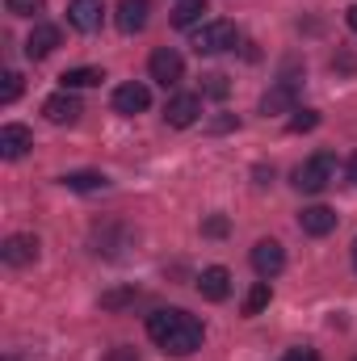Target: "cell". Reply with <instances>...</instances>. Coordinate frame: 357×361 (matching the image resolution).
Returning a JSON list of instances; mask_svg holds the SVG:
<instances>
[{"mask_svg": "<svg viewBox=\"0 0 357 361\" xmlns=\"http://www.w3.org/2000/svg\"><path fill=\"white\" fill-rule=\"evenodd\" d=\"M147 336L169 353V357H189L202 349V324L181 311V307H169V311H156L147 315Z\"/></svg>", "mask_w": 357, "mask_h": 361, "instance_id": "1", "label": "cell"}, {"mask_svg": "<svg viewBox=\"0 0 357 361\" xmlns=\"http://www.w3.org/2000/svg\"><path fill=\"white\" fill-rule=\"evenodd\" d=\"M332 177H337V156L332 152H315L307 164L294 169V189L298 193H324L332 185Z\"/></svg>", "mask_w": 357, "mask_h": 361, "instance_id": "2", "label": "cell"}, {"mask_svg": "<svg viewBox=\"0 0 357 361\" xmlns=\"http://www.w3.org/2000/svg\"><path fill=\"white\" fill-rule=\"evenodd\" d=\"M236 38H240L236 25L219 17V21H206V25L193 34V51H198V55H219V51H231Z\"/></svg>", "mask_w": 357, "mask_h": 361, "instance_id": "3", "label": "cell"}, {"mask_svg": "<svg viewBox=\"0 0 357 361\" xmlns=\"http://www.w3.org/2000/svg\"><path fill=\"white\" fill-rule=\"evenodd\" d=\"M147 72H152V80H156V85L173 89L181 76H185V59H181L173 47H160V51H152V59H147Z\"/></svg>", "mask_w": 357, "mask_h": 361, "instance_id": "4", "label": "cell"}, {"mask_svg": "<svg viewBox=\"0 0 357 361\" xmlns=\"http://www.w3.org/2000/svg\"><path fill=\"white\" fill-rule=\"evenodd\" d=\"M198 118H202V97H198V92H173V97H169V105H164V122H169V126L185 130V126H193Z\"/></svg>", "mask_w": 357, "mask_h": 361, "instance_id": "5", "label": "cell"}, {"mask_svg": "<svg viewBox=\"0 0 357 361\" xmlns=\"http://www.w3.org/2000/svg\"><path fill=\"white\" fill-rule=\"evenodd\" d=\"M42 114H47V122H55V126H72V122L85 114V105H80V97L72 89H63V92H55V97L42 101Z\"/></svg>", "mask_w": 357, "mask_h": 361, "instance_id": "6", "label": "cell"}, {"mask_svg": "<svg viewBox=\"0 0 357 361\" xmlns=\"http://www.w3.org/2000/svg\"><path fill=\"white\" fill-rule=\"evenodd\" d=\"M253 269L261 273V277H277V273L286 269V248L277 244V240H257L253 244Z\"/></svg>", "mask_w": 357, "mask_h": 361, "instance_id": "7", "label": "cell"}, {"mask_svg": "<svg viewBox=\"0 0 357 361\" xmlns=\"http://www.w3.org/2000/svg\"><path fill=\"white\" fill-rule=\"evenodd\" d=\"M147 105H152V92H147V85H139V80L114 89V109H118L122 118H135V114H143Z\"/></svg>", "mask_w": 357, "mask_h": 361, "instance_id": "8", "label": "cell"}, {"mask_svg": "<svg viewBox=\"0 0 357 361\" xmlns=\"http://www.w3.org/2000/svg\"><path fill=\"white\" fill-rule=\"evenodd\" d=\"M30 147H34V135H30V126H21V122H8V126H0V156H4V160H21Z\"/></svg>", "mask_w": 357, "mask_h": 361, "instance_id": "9", "label": "cell"}, {"mask_svg": "<svg viewBox=\"0 0 357 361\" xmlns=\"http://www.w3.org/2000/svg\"><path fill=\"white\" fill-rule=\"evenodd\" d=\"M0 257H4V265L25 269V265L38 261V240H34V235H8L4 248H0Z\"/></svg>", "mask_w": 357, "mask_h": 361, "instance_id": "10", "label": "cell"}, {"mask_svg": "<svg viewBox=\"0 0 357 361\" xmlns=\"http://www.w3.org/2000/svg\"><path fill=\"white\" fill-rule=\"evenodd\" d=\"M147 13H152V0H118L114 21H118L122 34H139L147 25Z\"/></svg>", "mask_w": 357, "mask_h": 361, "instance_id": "11", "label": "cell"}, {"mask_svg": "<svg viewBox=\"0 0 357 361\" xmlns=\"http://www.w3.org/2000/svg\"><path fill=\"white\" fill-rule=\"evenodd\" d=\"M101 13H105V4H101V0H72V4H68V21H72L80 34L101 30Z\"/></svg>", "mask_w": 357, "mask_h": 361, "instance_id": "12", "label": "cell"}, {"mask_svg": "<svg viewBox=\"0 0 357 361\" xmlns=\"http://www.w3.org/2000/svg\"><path fill=\"white\" fill-rule=\"evenodd\" d=\"M198 290H202V298L223 302L231 294V273L223 269V265H210V269H202V277H198Z\"/></svg>", "mask_w": 357, "mask_h": 361, "instance_id": "13", "label": "cell"}, {"mask_svg": "<svg viewBox=\"0 0 357 361\" xmlns=\"http://www.w3.org/2000/svg\"><path fill=\"white\" fill-rule=\"evenodd\" d=\"M55 47H59V30H55V25H47V21H42V25H34V34L25 38V55H30V59H47Z\"/></svg>", "mask_w": 357, "mask_h": 361, "instance_id": "14", "label": "cell"}, {"mask_svg": "<svg viewBox=\"0 0 357 361\" xmlns=\"http://www.w3.org/2000/svg\"><path fill=\"white\" fill-rule=\"evenodd\" d=\"M298 227H303L307 235H328V231L337 227V210H328V206H307V210L298 214Z\"/></svg>", "mask_w": 357, "mask_h": 361, "instance_id": "15", "label": "cell"}, {"mask_svg": "<svg viewBox=\"0 0 357 361\" xmlns=\"http://www.w3.org/2000/svg\"><path fill=\"white\" fill-rule=\"evenodd\" d=\"M294 109V80H282V85H273V89L261 97V114H290Z\"/></svg>", "mask_w": 357, "mask_h": 361, "instance_id": "16", "label": "cell"}, {"mask_svg": "<svg viewBox=\"0 0 357 361\" xmlns=\"http://www.w3.org/2000/svg\"><path fill=\"white\" fill-rule=\"evenodd\" d=\"M59 80H63V89L76 92V89H92V85H101L105 76H101L97 68H68V72H63Z\"/></svg>", "mask_w": 357, "mask_h": 361, "instance_id": "17", "label": "cell"}, {"mask_svg": "<svg viewBox=\"0 0 357 361\" xmlns=\"http://www.w3.org/2000/svg\"><path fill=\"white\" fill-rule=\"evenodd\" d=\"M202 13H206V0H181L177 8H173V25L177 30H189V25L202 21Z\"/></svg>", "mask_w": 357, "mask_h": 361, "instance_id": "18", "label": "cell"}, {"mask_svg": "<svg viewBox=\"0 0 357 361\" xmlns=\"http://www.w3.org/2000/svg\"><path fill=\"white\" fill-rule=\"evenodd\" d=\"M63 185H68V189H76V193H92V189H105L109 177H105V173H68Z\"/></svg>", "mask_w": 357, "mask_h": 361, "instance_id": "19", "label": "cell"}, {"mask_svg": "<svg viewBox=\"0 0 357 361\" xmlns=\"http://www.w3.org/2000/svg\"><path fill=\"white\" fill-rule=\"evenodd\" d=\"M269 307V281H257L253 290H248V298H244V315H257V311H265Z\"/></svg>", "mask_w": 357, "mask_h": 361, "instance_id": "20", "label": "cell"}, {"mask_svg": "<svg viewBox=\"0 0 357 361\" xmlns=\"http://www.w3.org/2000/svg\"><path fill=\"white\" fill-rule=\"evenodd\" d=\"M315 126H320V114H315V109H294V118H290V130H294V135L315 130Z\"/></svg>", "mask_w": 357, "mask_h": 361, "instance_id": "21", "label": "cell"}, {"mask_svg": "<svg viewBox=\"0 0 357 361\" xmlns=\"http://www.w3.org/2000/svg\"><path fill=\"white\" fill-rule=\"evenodd\" d=\"M21 97V76L17 72H4V85H0V105H13Z\"/></svg>", "mask_w": 357, "mask_h": 361, "instance_id": "22", "label": "cell"}, {"mask_svg": "<svg viewBox=\"0 0 357 361\" xmlns=\"http://www.w3.org/2000/svg\"><path fill=\"white\" fill-rule=\"evenodd\" d=\"M4 4H8L13 17H34V13H42V0H4Z\"/></svg>", "mask_w": 357, "mask_h": 361, "instance_id": "23", "label": "cell"}, {"mask_svg": "<svg viewBox=\"0 0 357 361\" xmlns=\"http://www.w3.org/2000/svg\"><path fill=\"white\" fill-rule=\"evenodd\" d=\"M101 361H139V353H135L131 345H114V349H109Z\"/></svg>", "mask_w": 357, "mask_h": 361, "instance_id": "24", "label": "cell"}, {"mask_svg": "<svg viewBox=\"0 0 357 361\" xmlns=\"http://www.w3.org/2000/svg\"><path fill=\"white\" fill-rule=\"evenodd\" d=\"M206 92H210V97H227V76H219V72L206 76Z\"/></svg>", "mask_w": 357, "mask_h": 361, "instance_id": "25", "label": "cell"}, {"mask_svg": "<svg viewBox=\"0 0 357 361\" xmlns=\"http://www.w3.org/2000/svg\"><path fill=\"white\" fill-rule=\"evenodd\" d=\"M131 298H135V290H118V294H105L101 307H122V302H131Z\"/></svg>", "mask_w": 357, "mask_h": 361, "instance_id": "26", "label": "cell"}, {"mask_svg": "<svg viewBox=\"0 0 357 361\" xmlns=\"http://www.w3.org/2000/svg\"><path fill=\"white\" fill-rule=\"evenodd\" d=\"M223 231H227V219H219V214H214V219L206 223V235H223Z\"/></svg>", "mask_w": 357, "mask_h": 361, "instance_id": "27", "label": "cell"}, {"mask_svg": "<svg viewBox=\"0 0 357 361\" xmlns=\"http://www.w3.org/2000/svg\"><path fill=\"white\" fill-rule=\"evenodd\" d=\"M286 361H320V357H315L311 349H294V353H290V357H286Z\"/></svg>", "mask_w": 357, "mask_h": 361, "instance_id": "28", "label": "cell"}, {"mask_svg": "<svg viewBox=\"0 0 357 361\" xmlns=\"http://www.w3.org/2000/svg\"><path fill=\"white\" fill-rule=\"evenodd\" d=\"M349 177H353V185H357V156L349 160Z\"/></svg>", "mask_w": 357, "mask_h": 361, "instance_id": "29", "label": "cell"}, {"mask_svg": "<svg viewBox=\"0 0 357 361\" xmlns=\"http://www.w3.org/2000/svg\"><path fill=\"white\" fill-rule=\"evenodd\" d=\"M349 25H353V30H357V4H353V8H349Z\"/></svg>", "mask_w": 357, "mask_h": 361, "instance_id": "30", "label": "cell"}, {"mask_svg": "<svg viewBox=\"0 0 357 361\" xmlns=\"http://www.w3.org/2000/svg\"><path fill=\"white\" fill-rule=\"evenodd\" d=\"M353 265H357V240H353Z\"/></svg>", "mask_w": 357, "mask_h": 361, "instance_id": "31", "label": "cell"}, {"mask_svg": "<svg viewBox=\"0 0 357 361\" xmlns=\"http://www.w3.org/2000/svg\"><path fill=\"white\" fill-rule=\"evenodd\" d=\"M353 361H357V357H353Z\"/></svg>", "mask_w": 357, "mask_h": 361, "instance_id": "32", "label": "cell"}]
</instances>
